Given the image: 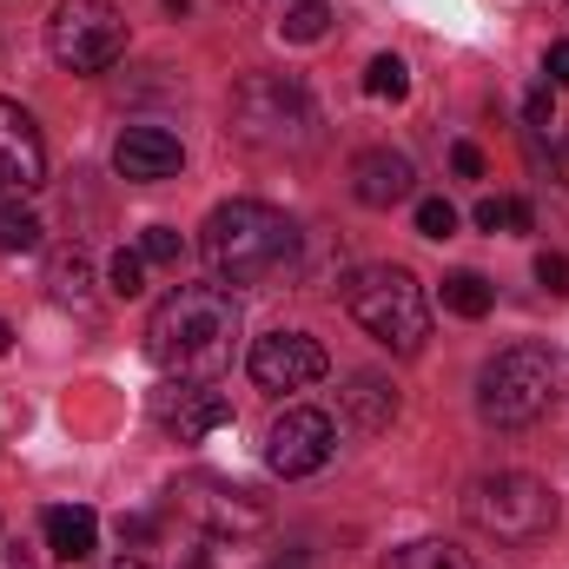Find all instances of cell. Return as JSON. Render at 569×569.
Here are the masks:
<instances>
[{
    "label": "cell",
    "mask_w": 569,
    "mask_h": 569,
    "mask_svg": "<svg viewBox=\"0 0 569 569\" xmlns=\"http://www.w3.org/2000/svg\"><path fill=\"white\" fill-rule=\"evenodd\" d=\"M490 305H497V291H490L483 272H450V279H443V311H457V318H483Z\"/></svg>",
    "instance_id": "d6986e66"
},
{
    "label": "cell",
    "mask_w": 569,
    "mask_h": 569,
    "mask_svg": "<svg viewBox=\"0 0 569 569\" xmlns=\"http://www.w3.org/2000/svg\"><path fill=\"white\" fill-rule=\"evenodd\" d=\"M345 305H351V318H358L378 345H391V351H405V358L430 338L425 284L411 279L405 266H365V272H351Z\"/></svg>",
    "instance_id": "5b68a950"
},
{
    "label": "cell",
    "mask_w": 569,
    "mask_h": 569,
    "mask_svg": "<svg viewBox=\"0 0 569 569\" xmlns=\"http://www.w3.org/2000/svg\"><path fill=\"white\" fill-rule=\"evenodd\" d=\"M47 53L67 73H107L127 53V13L113 0H60L47 20Z\"/></svg>",
    "instance_id": "52a82bcc"
},
{
    "label": "cell",
    "mask_w": 569,
    "mask_h": 569,
    "mask_svg": "<svg viewBox=\"0 0 569 569\" xmlns=\"http://www.w3.org/2000/svg\"><path fill=\"white\" fill-rule=\"evenodd\" d=\"M7 345H13V325H7V318H0V358H7Z\"/></svg>",
    "instance_id": "1f68e13d"
},
{
    "label": "cell",
    "mask_w": 569,
    "mask_h": 569,
    "mask_svg": "<svg viewBox=\"0 0 569 569\" xmlns=\"http://www.w3.org/2000/svg\"><path fill=\"white\" fill-rule=\"evenodd\" d=\"M120 537H127V543H146V537H152V517H120Z\"/></svg>",
    "instance_id": "4dcf8cb0"
},
{
    "label": "cell",
    "mask_w": 569,
    "mask_h": 569,
    "mask_svg": "<svg viewBox=\"0 0 569 569\" xmlns=\"http://www.w3.org/2000/svg\"><path fill=\"white\" fill-rule=\"evenodd\" d=\"M140 259H146V266H179V259H186V239H179L172 226H146Z\"/></svg>",
    "instance_id": "d4e9b609"
},
{
    "label": "cell",
    "mask_w": 569,
    "mask_h": 569,
    "mask_svg": "<svg viewBox=\"0 0 569 569\" xmlns=\"http://www.w3.org/2000/svg\"><path fill=\"white\" fill-rule=\"evenodd\" d=\"M523 113H530V127H557V107H550V87H537Z\"/></svg>",
    "instance_id": "f1b7e54d"
},
{
    "label": "cell",
    "mask_w": 569,
    "mask_h": 569,
    "mask_svg": "<svg viewBox=\"0 0 569 569\" xmlns=\"http://www.w3.org/2000/svg\"><path fill=\"white\" fill-rule=\"evenodd\" d=\"M418 232L425 239H450L457 232V206L450 199H418Z\"/></svg>",
    "instance_id": "484cf974"
},
{
    "label": "cell",
    "mask_w": 569,
    "mask_h": 569,
    "mask_svg": "<svg viewBox=\"0 0 569 569\" xmlns=\"http://www.w3.org/2000/svg\"><path fill=\"white\" fill-rule=\"evenodd\" d=\"M152 425L166 430V437H179V443H199V437H212V430L232 425V398H219L212 385L166 378V385L152 391Z\"/></svg>",
    "instance_id": "8fae6325"
},
{
    "label": "cell",
    "mask_w": 569,
    "mask_h": 569,
    "mask_svg": "<svg viewBox=\"0 0 569 569\" xmlns=\"http://www.w3.org/2000/svg\"><path fill=\"white\" fill-rule=\"evenodd\" d=\"M351 192H358V206L391 212V206H405L418 192V166L405 152H391V146H371V152L351 159Z\"/></svg>",
    "instance_id": "7c38bea8"
},
{
    "label": "cell",
    "mask_w": 569,
    "mask_h": 569,
    "mask_svg": "<svg viewBox=\"0 0 569 569\" xmlns=\"http://www.w3.org/2000/svg\"><path fill=\"white\" fill-rule=\"evenodd\" d=\"M450 166H457L463 179H483V152H477L470 140H463V146H450Z\"/></svg>",
    "instance_id": "83f0119b"
},
{
    "label": "cell",
    "mask_w": 569,
    "mask_h": 569,
    "mask_svg": "<svg viewBox=\"0 0 569 569\" xmlns=\"http://www.w3.org/2000/svg\"><path fill=\"white\" fill-rule=\"evenodd\" d=\"M325 27H331V7H325V0H298V7L279 20V33H284V40H298V47H305V40H318Z\"/></svg>",
    "instance_id": "603a6c76"
},
{
    "label": "cell",
    "mask_w": 569,
    "mask_h": 569,
    "mask_svg": "<svg viewBox=\"0 0 569 569\" xmlns=\"http://www.w3.org/2000/svg\"><path fill=\"white\" fill-rule=\"evenodd\" d=\"M543 73H550L557 87H569V40H557V47H550V67H543Z\"/></svg>",
    "instance_id": "f546056e"
},
{
    "label": "cell",
    "mask_w": 569,
    "mask_h": 569,
    "mask_svg": "<svg viewBox=\"0 0 569 569\" xmlns=\"http://www.w3.org/2000/svg\"><path fill=\"white\" fill-rule=\"evenodd\" d=\"M477 226L483 232H530L537 212H530V199H483L477 206Z\"/></svg>",
    "instance_id": "7402d4cb"
},
{
    "label": "cell",
    "mask_w": 569,
    "mask_h": 569,
    "mask_svg": "<svg viewBox=\"0 0 569 569\" xmlns=\"http://www.w3.org/2000/svg\"><path fill=\"white\" fill-rule=\"evenodd\" d=\"M87 279H93V272H87V252H80V246H60L53 266H47V291H53L60 305H80V311H87Z\"/></svg>",
    "instance_id": "e0dca14e"
},
{
    "label": "cell",
    "mask_w": 569,
    "mask_h": 569,
    "mask_svg": "<svg viewBox=\"0 0 569 569\" xmlns=\"http://www.w3.org/2000/svg\"><path fill=\"white\" fill-rule=\"evenodd\" d=\"M0 186H7V192L47 186V146H40V127H33L13 100H0Z\"/></svg>",
    "instance_id": "4fadbf2b"
},
{
    "label": "cell",
    "mask_w": 569,
    "mask_h": 569,
    "mask_svg": "<svg viewBox=\"0 0 569 569\" xmlns=\"http://www.w3.org/2000/svg\"><path fill=\"white\" fill-rule=\"evenodd\" d=\"M113 166H120V179L159 186V179H172L186 166V146H179V133H166V127H127L120 146H113Z\"/></svg>",
    "instance_id": "5bb4252c"
},
{
    "label": "cell",
    "mask_w": 569,
    "mask_h": 569,
    "mask_svg": "<svg viewBox=\"0 0 569 569\" xmlns=\"http://www.w3.org/2000/svg\"><path fill=\"white\" fill-rule=\"evenodd\" d=\"M463 517L497 537V543H543L557 530V497L543 477L530 470H497V477H477L470 497H463Z\"/></svg>",
    "instance_id": "8992f818"
},
{
    "label": "cell",
    "mask_w": 569,
    "mask_h": 569,
    "mask_svg": "<svg viewBox=\"0 0 569 569\" xmlns=\"http://www.w3.org/2000/svg\"><path fill=\"white\" fill-rule=\"evenodd\" d=\"M331 450H338V430H331L325 411H311V405L284 411L279 425L266 430V463H272L279 477H311V470H325Z\"/></svg>",
    "instance_id": "9c48e42d"
},
{
    "label": "cell",
    "mask_w": 569,
    "mask_h": 569,
    "mask_svg": "<svg viewBox=\"0 0 569 569\" xmlns=\"http://www.w3.org/2000/svg\"><path fill=\"white\" fill-rule=\"evenodd\" d=\"M40 530H47V550H53L60 563H80V557H93L100 517H93L87 503H53V510L40 517Z\"/></svg>",
    "instance_id": "9a60e30c"
},
{
    "label": "cell",
    "mask_w": 569,
    "mask_h": 569,
    "mask_svg": "<svg viewBox=\"0 0 569 569\" xmlns=\"http://www.w3.org/2000/svg\"><path fill=\"white\" fill-rule=\"evenodd\" d=\"M537 284L557 291V298H569V259L563 252H543V259H537Z\"/></svg>",
    "instance_id": "4316f807"
},
{
    "label": "cell",
    "mask_w": 569,
    "mask_h": 569,
    "mask_svg": "<svg viewBox=\"0 0 569 569\" xmlns=\"http://www.w3.org/2000/svg\"><path fill=\"white\" fill-rule=\"evenodd\" d=\"M385 569H470V557L457 550V543H443V537H425V543H405V550H391Z\"/></svg>",
    "instance_id": "ac0fdd59"
},
{
    "label": "cell",
    "mask_w": 569,
    "mask_h": 569,
    "mask_svg": "<svg viewBox=\"0 0 569 569\" xmlns=\"http://www.w3.org/2000/svg\"><path fill=\"white\" fill-rule=\"evenodd\" d=\"M40 246V219L20 206V192L0 206V252H33Z\"/></svg>",
    "instance_id": "44dd1931"
},
{
    "label": "cell",
    "mask_w": 569,
    "mask_h": 569,
    "mask_svg": "<svg viewBox=\"0 0 569 569\" xmlns=\"http://www.w3.org/2000/svg\"><path fill=\"white\" fill-rule=\"evenodd\" d=\"M107 291H113V298H140L146 291V259L140 252H113V266H107Z\"/></svg>",
    "instance_id": "cb8c5ba5"
},
{
    "label": "cell",
    "mask_w": 569,
    "mask_h": 569,
    "mask_svg": "<svg viewBox=\"0 0 569 569\" xmlns=\"http://www.w3.org/2000/svg\"><path fill=\"white\" fill-rule=\"evenodd\" d=\"M345 411H351V425H358V430H385L391 418H398V391H391L385 378L358 371V378H351V391H345Z\"/></svg>",
    "instance_id": "2e32d148"
},
{
    "label": "cell",
    "mask_w": 569,
    "mask_h": 569,
    "mask_svg": "<svg viewBox=\"0 0 569 569\" xmlns=\"http://www.w3.org/2000/svg\"><path fill=\"white\" fill-rule=\"evenodd\" d=\"M199 252H206V266L226 284H266L298 259V226L284 219L279 206L232 199V206H219V212L206 219Z\"/></svg>",
    "instance_id": "7a4b0ae2"
},
{
    "label": "cell",
    "mask_w": 569,
    "mask_h": 569,
    "mask_svg": "<svg viewBox=\"0 0 569 569\" xmlns=\"http://www.w3.org/2000/svg\"><path fill=\"white\" fill-rule=\"evenodd\" d=\"M239 351V298L226 284H172L146 318V358L159 378L212 385Z\"/></svg>",
    "instance_id": "6da1fadb"
},
{
    "label": "cell",
    "mask_w": 569,
    "mask_h": 569,
    "mask_svg": "<svg viewBox=\"0 0 569 569\" xmlns=\"http://www.w3.org/2000/svg\"><path fill=\"white\" fill-rule=\"evenodd\" d=\"M172 503H179L199 530H212V537H252V530H266V503H259L246 483H226V477H212V470L179 477V483H172Z\"/></svg>",
    "instance_id": "ba28073f"
},
{
    "label": "cell",
    "mask_w": 569,
    "mask_h": 569,
    "mask_svg": "<svg viewBox=\"0 0 569 569\" xmlns=\"http://www.w3.org/2000/svg\"><path fill=\"white\" fill-rule=\"evenodd\" d=\"M365 93H371V100H405V93H411V67H405L398 53H378V60L365 67Z\"/></svg>",
    "instance_id": "ffe728a7"
},
{
    "label": "cell",
    "mask_w": 569,
    "mask_h": 569,
    "mask_svg": "<svg viewBox=\"0 0 569 569\" xmlns=\"http://www.w3.org/2000/svg\"><path fill=\"white\" fill-rule=\"evenodd\" d=\"M232 133L252 152H305L318 140V113H311V93L284 73H252L239 80L232 93Z\"/></svg>",
    "instance_id": "277c9868"
},
{
    "label": "cell",
    "mask_w": 569,
    "mask_h": 569,
    "mask_svg": "<svg viewBox=\"0 0 569 569\" xmlns=\"http://www.w3.org/2000/svg\"><path fill=\"white\" fill-rule=\"evenodd\" d=\"M557 391H563V365L543 345H510L477 371V411L497 430H523L537 418H550Z\"/></svg>",
    "instance_id": "3957f363"
},
{
    "label": "cell",
    "mask_w": 569,
    "mask_h": 569,
    "mask_svg": "<svg viewBox=\"0 0 569 569\" xmlns=\"http://www.w3.org/2000/svg\"><path fill=\"white\" fill-rule=\"evenodd\" d=\"M107 569H152V563H140V557H120V563H107Z\"/></svg>",
    "instance_id": "d6a6232c"
},
{
    "label": "cell",
    "mask_w": 569,
    "mask_h": 569,
    "mask_svg": "<svg viewBox=\"0 0 569 569\" xmlns=\"http://www.w3.org/2000/svg\"><path fill=\"white\" fill-rule=\"evenodd\" d=\"M325 365H331L325 345L305 338V331H272V338H259L252 358H246V371H252L259 391H305V385L325 378Z\"/></svg>",
    "instance_id": "30bf717a"
}]
</instances>
